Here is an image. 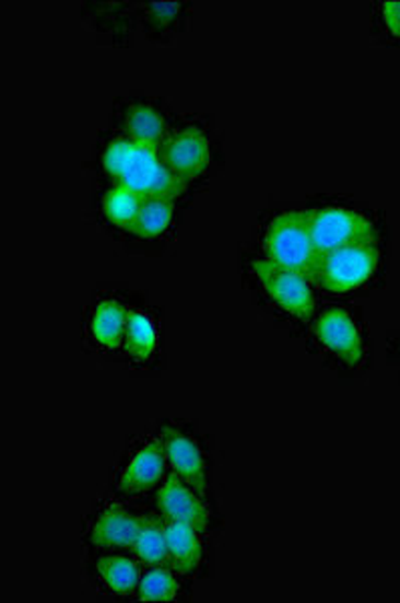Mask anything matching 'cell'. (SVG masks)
Here are the masks:
<instances>
[{"label":"cell","mask_w":400,"mask_h":603,"mask_svg":"<svg viewBox=\"0 0 400 603\" xmlns=\"http://www.w3.org/2000/svg\"><path fill=\"white\" fill-rule=\"evenodd\" d=\"M126 134L131 141L145 148L160 149L165 137V121L150 105H131L126 113Z\"/></svg>","instance_id":"13"},{"label":"cell","mask_w":400,"mask_h":603,"mask_svg":"<svg viewBox=\"0 0 400 603\" xmlns=\"http://www.w3.org/2000/svg\"><path fill=\"white\" fill-rule=\"evenodd\" d=\"M123 346L127 352L138 360H148L153 357L157 346V334L153 328V322L143 312H129L127 316L126 334H123Z\"/></svg>","instance_id":"18"},{"label":"cell","mask_w":400,"mask_h":603,"mask_svg":"<svg viewBox=\"0 0 400 603\" xmlns=\"http://www.w3.org/2000/svg\"><path fill=\"white\" fill-rule=\"evenodd\" d=\"M131 549L136 557L148 566L160 567L169 564L165 523L157 518H141L138 540Z\"/></svg>","instance_id":"15"},{"label":"cell","mask_w":400,"mask_h":603,"mask_svg":"<svg viewBox=\"0 0 400 603\" xmlns=\"http://www.w3.org/2000/svg\"><path fill=\"white\" fill-rule=\"evenodd\" d=\"M151 16L157 21V23H169L172 19H176L177 11H179V4L176 2H153L150 7Z\"/></svg>","instance_id":"22"},{"label":"cell","mask_w":400,"mask_h":603,"mask_svg":"<svg viewBox=\"0 0 400 603\" xmlns=\"http://www.w3.org/2000/svg\"><path fill=\"white\" fill-rule=\"evenodd\" d=\"M167 465V456L162 439L148 441L139 449L127 467L119 475V491L129 495L150 491L163 477V468Z\"/></svg>","instance_id":"10"},{"label":"cell","mask_w":400,"mask_h":603,"mask_svg":"<svg viewBox=\"0 0 400 603\" xmlns=\"http://www.w3.org/2000/svg\"><path fill=\"white\" fill-rule=\"evenodd\" d=\"M378 259L380 252L375 244L338 247L320 254L313 280L328 292H352L375 276Z\"/></svg>","instance_id":"3"},{"label":"cell","mask_w":400,"mask_h":603,"mask_svg":"<svg viewBox=\"0 0 400 603\" xmlns=\"http://www.w3.org/2000/svg\"><path fill=\"white\" fill-rule=\"evenodd\" d=\"M127 312L115 300H103L91 321V336L103 348H117L123 343L126 334Z\"/></svg>","instance_id":"14"},{"label":"cell","mask_w":400,"mask_h":603,"mask_svg":"<svg viewBox=\"0 0 400 603\" xmlns=\"http://www.w3.org/2000/svg\"><path fill=\"white\" fill-rule=\"evenodd\" d=\"M314 334L328 352L337 355L349 367H356L364 357L363 336L351 314L342 310H328L314 322Z\"/></svg>","instance_id":"7"},{"label":"cell","mask_w":400,"mask_h":603,"mask_svg":"<svg viewBox=\"0 0 400 603\" xmlns=\"http://www.w3.org/2000/svg\"><path fill=\"white\" fill-rule=\"evenodd\" d=\"M141 519L133 518L126 507L111 503L103 509L93 531L91 543L95 547H133L138 540Z\"/></svg>","instance_id":"11"},{"label":"cell","mask_w":400,"mask_h":603,"mask_svg":"<svg viewBox=\"0 0 400 603\" xmlns=\"http://www.w3.org/2000/svg\"><path fill=\"white\" fill-rule=\"evenodd\" d=\"M310 234L318 254L338 247L375 244V223L358 211L344 208H325L310 211Z\"/></svg>","instance_id":"4"},{"label":"cell","mask_w":400,"mask_h":603,"mask_svg":"<svg viewBox=\"0 0 400 603\" xmlns=\"http://www.w3.org/2000/svg\"><path fill=\"white\" fill-rule=\"evenodd\" d=\"M263 246L268 259L275 266L296 270L313 280L314 268L320 254L310 234V211H289L270 223Z\"/></svg>","instance_id":"2"},{"label":"cell","mask_w":400,"mask_h":603,"mask_svg":"<svg viewBox=\"0 0 400 603\" xmlns=\"http://www.w3.org/2000/svg\"><path fill=\"white\" fill-rule=\"evenodd\" d=\"M157 507L165 519L188 523L193 530H208L210 525V511L205 503L201 501V495L193 491L184 480L172 475L163 483L160 495H157Z\"/></svg>","instance_id":"8"},{"label":"cell","mask_w":400,"mask_h":603,"mask_svg":"<svg viewBox=\"0 0 400 603\" xmlns=\"http://www.w3.org/2000/svg\"><path fill=\"white\" fill-rule=\"evenodd\" d=\"M254 271L258 274L263 290L270 294L275 304L286 310L298 321H308L314 312V298L308 276L301 271L289 270L275 266L270 259H260L254 264Z\"/></svg>","instance_id":"5"},{"label":"cell","mask_w":400,"mask_h":603,"mask_svg":"<svg viewBox=\"0 0 400 603\" xmlns=\"http://www.w3.org/2000/svg\"><path fill=\"white\" fill-rule=\"evenodd\" d=\"M165 533H167V555H169L172 569H176L177 573H184V576L196 571L201 561L200 531L193 530L188 523L167 519Z\"/></svg>","instance_id":"12"},{"label":"cell","mask_w":400,"mask_h":603,"mask_svg":"<svg viewBox=\"0 0 400 603\" xmlns=\"http://www.w3.org/2000/svg\"><path fill=\"white\" fill-rule=\"evenodd\" d=\"M103 165L117 185L136 192L141 199L163 197L176 201L188 185L163 163L160 149L139 146L129 137H119L107 146Z\"/></svg>","instance_id":"1"},{"label":"cell","mask_w":400,"mask_h":603,"mask_svg":"<svg viewBox=\"0 0 400 603\" xmlns=\"http://www.w3.org/2000/svg\"><path fill=\"white\" fill-rule=\"evenodd\" d=\"M97 571L103 585L117 595H127L139 585L138 566L121 555L101 557Z\"/></svg>","instance_id":"17"},{"label":"cell","mask_w":400,"mask_h":603,"mask_svg":"<svg viewBox=\"0 0 400 603\" xmlns=\"http://www.w3.org/2000/svg\"><path fill=\"white\" fill-rule=\"evenodd\" d=\"M143 199L127 189L123 185H115L111 192L103 199V211L107 216V220L117 225V228H123V230H131V225L138 218L139 208H141Z\"/></svg>","instance_id":"19"},{"label":"cell","mask_w":400,"mask_h":603,"mask_svg":"<svg viewBox=\"0 0 400 603\" xmlns=\"http://www.w3.org/2000/svg\"><path fill=\"white\" fill-rule=\"evenodd\" d=\"M383 19L387 25L388 33L400 37V2H385L383 4Z\"/></svg>","instance_id":"21"},{"label":"cell","mask_w":400,"mask_h":603,"mask_svg":"<svg viewBox=\"0 0 400 603\" xmlns=\"http://www.w3.org/2000/svg\"><path fill=\"white\" fill-rule=\"evenodd\" d=\"M138 595L143 602H169L177 595L176 578L162 566L155 567L139 579Z\"/></svg>","instance_id":"20"},{"label":"cell","mask_w":400,"mask_h":603,"mask_svg":"<svg viewBox=\"0 0 400 603\" xmlns=\"http://www.w3.org/2000/svg\"><path fill=\"white\" fill-rule=\"evenodd\" d=\"M163 449L167 465L174 475L189 485L193 491L205 492V463L200 447L193 443L184 432L165 427L162 434Z\"/></svg>","instance_id":"9"},{"label":"cell","mask_w":400,"mask_h":603,"mask_svg":"<svg viewBox=\"0 0 400 603\" xmlns=\"http://www.w3.org/2000/svg\"><path fill=\"white\" fill-rule=\"evenodd\" d=\"M172 218H174V199H163V197L143 199L138 218L129 232L143 240H153V237H160L169 228Z\"/></svg>","instance_id":"16"},{"label":"cell","mask_w":400,"mask_h":603,"mask_svg":"<svg viewBox=\"0 0 400 603\" xmlns=\"http://www.w3.org/2000/svg\"><path fill=\"white\" fill-rule=\"evenodd\" d=\"M160 158L172 173L188 184L189 179H198L208 170L212 158L210 141L200 129H181L163 141Z\"/></svg>","instance_id":"6"}]
</instances>
